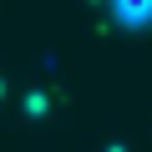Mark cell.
<instances>
[{"instance_id":"obj_1","label":"cell","mask_w":152,"mask_h":152,"mask_svg":"<svg viewBox=\"0 0 152 152\" xmlns=\"http://www.w3.org/2000/svg\"><path fill=\"white\" fill-rule=\"evenodd\" d=\"M112 10H117L127 26H147V20H152V0H112Z\"/></svg>"}]
</instances>
